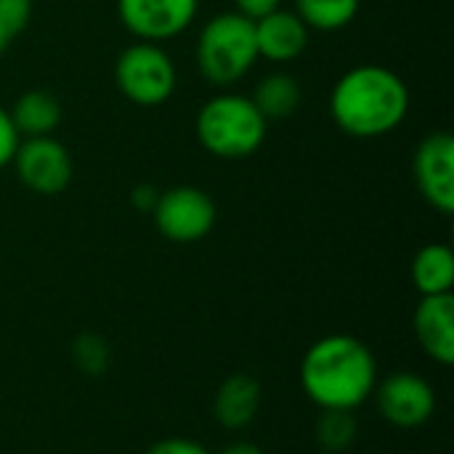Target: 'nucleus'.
<instances>
[{
    "mask_svg": "<svg viewBox=\"0 0 454 454\" xmlns=\"http://www.w3.org/2000/svg\"><path fill=\"white\" fill-rule=\"evenodd\" d=\"M261 404H263L261 383L253 375L237 372L218 386L213 399V415L226 431H242L258 418Z\"/></svg>",
    "mask_w": 454,
    "mask_h": 454,
    "instance_id": "obj_13",
    "label": "nucleus"
},
{
    "mask_svg": "<svg viewBox=\"0 0 454 454\" xmlns=\"http://www.w3.org/2000/svg\"><path fill=\"white\" fill-rule=\"evenodd\" d=\"M11 120L19 136L37 138V136H53V130L61 122V106L59 98L48 90H27L16 98L11 106Z\"/></svg>",
    "mask_w": 454,
    "mask_h": 454,
    "instance_id": "obj_14",
    "label": "nucleus"
},
{
    "mask_svg": "<svg viewBox=\"0 0 454 454\" xmlns=\"http://www.w3.org/2000/svg\"><path fill=\"white\" fill-rule=\"evenodd\" d=\"M11 162L16 165L19 181L43 197L61 194L72 181V157L53 136L21 138Z\"/></svg>",
    "mask_w": 454,
    "mask_h": 454,
    "instance_id": "obj_8",
    "label": "nucleus"
},
{
    "mask_svg": "<svg viewBox=\"0 0 454 454\" xmlns=\"http://www.w3.org/2000/svg\"><path fill=\"white\" fill-rule=\"evenodd\" d=\"M279 5H282V0H234L237 13H242V16H247L253 21L271 13V11H277Z\"/></svg>",
    "mask_w": 454,
    "mask_h": 454,
    "instance_id": "obj_23",
    "label": "nucleus"
},
{
    "mask_svg": "<svg viewBox=\"0 0 454 454\" xmlns=\"http://www.w3.org/2000/svg\"><path fill=\"white\" fill-rule=\"evenodd\" d=\"M378 386V362L354 335L319 338L301 362V388L325 412H356Z\"/></svg>",
    "mask_w": 454,
    "mask_h": 454,
    "instance_id": "obj_1",
    "label": "nucleus"
},
{
    "mask_svg": "<svg viewBox=\"0 0 454 454\" xmlns=\"http://www.w3.org/2000/svg\"><path fill=\"white\" fill-rule=\"evenodd\" d=\"M295 13L309 29L338 32L359 13V0H295Z\"/></svg>",
    "mask_w": 454,
    "mask_h": 454,
    "instance_id": "obj_17",
    "label": "nucleus"
},
{
    "mask_svg": "<svg viewBox=\"0 0 454 454\" xmlns=\"http://www.w3.org/2000/svg\"><path fill=\"white\" fill-rule=\"evenodd\" d=\"M11 40H13V37H11V35H8V29H5V27L0 24V53H3V51H5V48L11 45Z\"/></svg>",
    "mask_w": 454,
    "mask_h": 454,
    "instance_id": "obj_26",
    "label": "nucleus"
},
{
    "mask_svg": "<svg viewBox=\"0 0 454 454\" xmlns=\"http://www.w3.org/2000/svg\"><path fill=\"white\" fill-rule=\"evenodd\" d=\"M412 330L426 351L442 367L454 364V298L444 295H420V303L412 314Z\"/></svg>",
    "mask_w": 454,
    "mask_h": 454,
    "instance_id": "obj_11",
    "label": "nucleus"
},
{
    "mask_svg": "<svg viewBox=\"0 0 454 454\" xmlns=\"http://www.w3.org/2000/svg\"><path fill=\"white\" fill-rule=\"evenodd\" d=\"M32 16V0H0V24L8 29L11 37L24 32Z\"/></svg>",
    "mask_w": 454,
    "mask_h": 454,
    "instance_id": "obj_20",
    "label": "nucleus"
},
{
    "mask_svg": "<svg viewBox=\"0 0 454 454\" xmlns=\"http://www.w3.org/2000/svg\"><path fill=\"white\" fill-rule=\"evenodd\" d=\"M258 61L253 19L226 11L213 16L197 43V64L213 85H231L242 80Z\"/></svg>",
    "mask_w": 454,
    "mask_h": 454,
    "instance_id": "obj_4",
    "label": "nucleus"
},
{
    "mask_svg": "<svg viewBox=\"0 0 454 454\" xmlns=\"http://www.w3.org/2000/svg\"><path fill=\"white\" fill-rule=\"evenodd\" d=\"M412 173L426 202L442 215L454 213V138L439 130L420 141Z\"/></svg>",
    "mask_w": 454,
    "mask_h": 454,
    "instance_id": "obj_10",
    "label": "nucleus"
},
{
    "mask_svg": "<svg viewBox=\"0 0 454 454\" xmlns=\"http://www.w3.org/2000/svg\"><path fill=\"white\" fill-rule=\"evenodd\" d=\"M197 138L213 157L242 160L263 146L266 117L258 112L253 98L218 93L197 114Z\"/></svg>",
    "mask_w": 454,
    "mask_h": 454,
    "instance_id": "obj_3",
    "label": "nucleus"
},
{
    "mask_svg": "<svg viewBox=\"0 0 454 454\" xmlns=\"http://www.w3.org/2000/svg\"><path fill=\"white\" fill-rule=\"evenodd\" d=\"M356 434H359V426H356L354 412L325 410L322 418L317 420V444L325 452H346L356 442Z\"/></svg>",
    "mask_w": 454,
    "mask_h": 454,
    "instance_id": "obj_18",
    "label": "nucleus"
},
{
    "mask_svg": "<svg viewBox=\"0 0 454 454\" xmlns=\"http://www.w3.org/2000/svg\"><path fill=\"white\" fill-rule=\"evenodd\" d=\"M412 285L420 295H444L452 293L454 253L450 245L434 242L418 250L412 258Z\"/></svg>",
    "mask_w": 454,
    "mask_h": 454,
    "instance_id": "obj_15",
    "label": "nucleus"
},
{
    "mask_svg": "<svg viewBox=\"0 0 454 454\" xmlns=\"http://www.w3.org/2000/svg\"><path fill=\"white\" fill-rule=\"evenodd\" d=\"M72 359L85 375H101L109 367L112 354H109V346L101 335L82 333L72 343Z\"/></svg>",
    "mask_w": 454,
    "mask_h": 454,
    "instance_id": "obj_19",
    "label": "nucleus"
},
{
    "mask_svg": "<svg viewBox=\"0 0 454 454\" xmlns=\"http://www.w3.org/2000/svg\"><path fill=\"white\" fill-rule=\"evenodd\" d=\"M410 112L404 80L383 64L351 67L333 88L330 114L354 138H378L396 130Z\"/></svg>",
    "mask_w": 454,
    "mask_h": 454,
    "instance_id": "obj_2",
    "label": "nucleus"
},
{
    "mask_svg": "<svg viewBox=\"0 0 454 454\" xmlns=\"http://www.w3.org/2000/svg\"><path fill=\"white\" fill-rule=\"evenodd\" d=\"M375 407L380 418L402 431H412L426 426L436 412V391L434 386L415 372L399 370L380 380L372 391Z\"/></svg>",
    "mask_w": 454,
    "mask_h": 454,
    "instance_id": "obj_7",
    "label": "nucleus"
},
{
    "mask_svg": "<svg viewBox=\"0 0 454 454\" xmlns=\"http://www.w3.org/2000/svg\"><path fill=\"white\" fill-rule=\"evenodd\" d=\"M197 5L200 0H117V13L130 35L160 43L192 27Z\"/></svg>",
    "mask_w": 454,
    "mask_h": 454,
    "instance_id": "obj_9",
    "label": "nucleus"
},
{
    "mask_svg": "<svg viewBox=\"0 0 454 454\" xmlns=\"http://www.w3.org/2000/svg\"><path fill=\"white\" fill-rule=\"evenodd\" d=\"M146 454H210L200 442H192V439H181V436H168V439H160L154 442Z\"/></svg>",
    "mask_w": 454,
    "mask_h": 454,
    "instance_id": "obj_22",
    "label": "nucleus"
},
{
    "mask_svg": "<svg viewBox=\"0 0 454 454\" xmlns=\"http://www.w3.org/2000/svg\"><path fill=\"white\" fill-rule=\"evenodd\" d=\"M253 24H255L258 56H263L269 61H293L309 45V27L301 21V16L295 11L277 8V11L255 19Z\"/></svg>",
    "mask_w": 454,
    "mask_h": 454,
    "instance_id": "obj_12",
    "label": "nucleus"
},
{
    "mask_svg": "<svg viewBox=\"0 0 454 454\" xmlns=\"http://www.w3.org/2000/svg\"><path fill=\"white\" fill-rule=\"evenodd\" d=\"M152 218L168 242L192 245L213 231L218 210L207 192L197 186H173L157 197Z\"/></svg>",
    "mask_w": 454,
    "mask_h": 454,
    "instance_id": "obj_6",
    "label": "nucleus"
},
{
    "mask_svg": "<svg viewBox=\"0 0 454 454\" xmlns=\"http://www.w3.org/2000/svg\"><path fill=\"white\" fill-rule=\"evenodd\" d=\"M114 80L128 101L138 106H160L176 90V67L157 43L141 40L120 53Z\"/></svg>",
    "mask_w": 454,
    "mask_h": 454,
    "instance_id": "obj_5",
    "label": "nucleus"
},
{
    "mask_svg": "<svg viewBox=\"0 0 454 454\" xmlns=\"http://www.w3.org/2000/svg\"><path fill=\"white\" fill-rule=\"evenodd\" d=\"M218 454H263V450L258 444H253V442H231Z\"/></svg>",
    "mask_w": 454,
    "mask_h": 454,
    "instance_id": "obj_25",
    "label": "nucleus"
},
{
    "mask_svg": "<svg viewBox=\"0 0 454 454\" xmlns=\"http://www.w3.org/2000/svg\"><path fill=\"white\" fill-rule=\"evenodd\" d=\"M157 192L149 186V184H144V186H136L133 189V194H130V202L138 207V210H144V213H152V207H154V202H157Z\"/></svg>",
    "mask_w": 454,
    "mask_h": 454,
    "instance_id": "obj_24",
    "label": "nucleus"
},
{
    "mask_svg": "<svg viewBox=\"0 0 454 454\" xmlns=\"http://www.w3.org/2000/svg\"><path fill=\"white\" fill-rule=\"evenodd\" d=\"M253 104L266 120H282L290 117L298 104H301V85L293 74L287 72H274L266 74L253 93Z\"/></svg>",
    "mask_w": 454,
    "mask_h": 454,
    "instance_id": "obj_16",
    "label": "nucleus"
},
{
    "mask_svg": "<svg viewBox=\"0 0 454 454\" xmlns=\"http://www.w3.org/2000/svg\"><path fill=\"white\" fill-rule=\"evenodd\" d=\"M19 141H21V136L16 133V128H13V120H11V114H8V109H3V106H0V170L13 160Z\"/></svg>",
    "mask_w": 454,
    "mask_h": 454,
    "instance_id": "obj_21",
    "label": "nucleus"
}]
</instances>
